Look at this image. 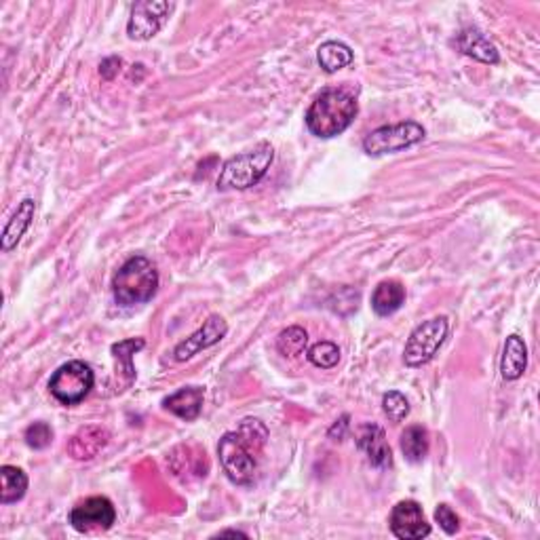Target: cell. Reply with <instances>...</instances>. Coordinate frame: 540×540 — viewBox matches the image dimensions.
Instances as JSON below:
<instances>
[{"instance_id":"6da1fadb","label":"cell","mask_w":540,"mask_h":540,"mask_svg":"<svg viewBox=\"0 0 540 540\" xmlns=\"http://www.w3.org/2000/svg\"><path fill=\"white\" fill-rule=\"evenodd\" d=\"M268 440V429L257 418H245L237 431H231L218 443L220 462L232 483H254L257 460Z\"/></svg>"},{"instance_id":"7a4b0ae2","label":"cell","mask_w":540,"mask_h":540,"mask_svg":"<svg viewBox=\"0 0 540 540\" xmlns=\"http://www.w3.org/2000/svg\"><path fill=\"white\" fill-rule=\"evenodd\" d=\"M357 110V100L351 93L342 89H326L306 112V127L321 140H329L351 127Z\"/></svg>"},{"instance_id":"3957f363","label":"cell","mask_w":540,"mask_h":540,"mask_svg":"<svg viewBox=\"0 0 540 540\" xmlns=\"http://www.w3.org/2000/svg\"><path fill=\"white\" fill-rule=\"evenodd\" d=\"M159 290V273L144 256L129 257L112 279V293L121 306L150 302Z\"/></svg>"},{"instance_id":"277c9868","label":"cell","mask_w":540,"mask_h":540,"mask_svg":"<svg viewBox=\"0 0 540 540\" xmlns=\"http://www.w3.org/2000/svg\"><path fill=\"white\" fill-rule=\"evenodd\" d=\"M274 161V150L270 144H257L249 152L237 154L222 165L218 188L220 190H245L256 186L266 176L268 167Z\"/></svg>"},{"instance_id":"5b68a950","label":"cell","mask_w":540,"mask_h":540,"mask_svg":"<svg viewBox=\"0 0 540 540\" xmlns=\"http://www.w3.org/2000/svg\"><path fill=\"white\" fill-rule=\"evenodd\" d=\"M424 135H427V131H424L422 125L414 121L387 125V127H380L365 135L363 150L370 157H382V154L399 152V150L422 142Z\"/></svg>"},{"instance_id":"8992f818","label":"cell","mask_w":540,"mask_h":540,"mask_svg":"<svg viewBox=\"0 0 540 540\" xmlns=\"http://www.w3.org/2000/svg\"><path fill=\"white\" fill-rule=\"evenodd\" d=\"M448 319L446 317H435V319L424 321L422 326H418L407 338L404 361L410 368H420L427 365L431 359L437 355V351L441 349V344L446 342L448 335Z\"/></svg>"},{"instance_id":"52a82bcc","label":"cell","mask_w":540,"mask_h":540,"mask_svg":"<svg viewBox=\"0 0 540 540\" xmlns=\"http://www.w3.org/2000/svg\"><path fill=\"white\" fill-rule=\"evenodd\" d=\"M95 382L93 370L83 361H70L53 374L49 388L59 404L74 405L91 393Z\"/></svg>"},{"instance_id":"ba28073f","label":"cell","mask_w":540,"mask_h":540,"mask_svg":"<svg viewBox=\"0 0 540 540\" xmlns=\"http://www.w3.org/2000/svg\"><path fill=\"white\" fill-rule=\"evenodd\" d=\"M173 3L167 0H140L131 9L127 34L131 40H150L161 32L165 22L170 20Z\"/></svg>"},{"instance_id":"9c48e42d","label":"cell","mask_w":540,"mask_h":540,"mask_svg":"<svg viewBox=\"0 0 540 540\" xmlns=\"http://www.w3.org/2000/svg\"><path fill=\"white\" fill-rule=\"evenodd\" d=\"M117 521V511L114 505L106 496H91L72 509L70 524L76 532L91 534V532H106L110 530Z\"/></svg>"},{"instance_id":"30bf717a","label":"cell","mask_w":540,"mask_h":540,"mask_svg":"<svg viewBox=\"0 0 540 540\" xmlns=\"http://www.w3.org/2000/svg\"><path fill=\"white\" fill-rule=\"evenodd\" d=\"M391 532L401 540H420L431 534V524L416 501H401L393 507Z\"/></svg>"},{"instance_id":"8fae6325","label":"cell","mask_w":540,"mask_h":540,"mask_svg":"<svg viewBox=\"0 0 540 540\" xmlns=\"http://www.w3.org/2000/svg\"><path fill=\"white\" fill-rule=\"evenodd\" d=\"M226 334H228L226 321L222 319L220 315H212L205 323H203L201 329H196L190 338L179 342V344L176 346V351H173V357H176V361H188V359L192 355H196V353L218 344V342L224 338Z\"/></svg>"},{"instance_id":"7c38bea8","label":"cell","mask_w":540,"mask_h":540,"mask_svg":"<svg viewBox=\"0 0 540 540\" xmlns=\"http://www.w3.org/2000/svg\"><path fill=\"white\" fill-rule=\"evenodd\" d=\"M108 441H110V433H108L106 427L89 424V427L79 429L70 437L65 449L74 460H91L108 446Z\"/></svg>"},{"instance_id":"4fadbf2b","label":"cell","mask_w":540,"mask_h":540,"mask_svg":"<svg viewBox=\"0 0 540 540\" xmlns=\"http://www.w3.org/2000/svg\"><path fill=\"white\" fill-rule=\"evenodd\" d=\"M357 448L368 456L371 466L376 469H387L393 462V452L388 446L387 435L378 424H363L357 435Z\"/></svg>"},{"instance_id":"5bb4252c","label":"cell","mask_w":540,"mask_h":540,"mask_svg":"<svg viewBox=\"0 0 540 540\" xmlns=\"http://www.w3.org/2000/svg\"><path fill=\"white\" fill-rule=\"evenodd\" d=\"M454 45L460 53H465V56L477 59V62H482V64L494 65L501 62V56H498L496 47L492 45L490 40L485 39V34L482 32V30H477V28L462 30V32L456 36Z\"/></svg>"},{"instance_id":"9a60e30c","label":"cell","mask_w":540,"mask_h":540,"mask_svg":"<svg viewBox=\"0 0 540 540\" xmlns=\"http://www.w3.org/2000/svg\"><path fill=\"white\" fill-rule=\"evenodd\" d=\"M203 399H205V391L199 387H186L179 388L178 393L170 395L163 401L165 410H170L171 414H176L178 418L182 420H196L203 410Z\"/></svg>"},{"instance_id":"2e32d148","label":"cell","mask_w":540,"mask_h":540,"mask_svg":"<svg viewBox=\"0 0 540 540\" xmlns=\"http://www.w3.org/2000/svg\"><path fill=\"white\" fill-rule=\"evenodd\" d=\"M36 212V203L32 199H23L17 207V212L11 215L3 231V251H11L17 248V243L22 241V237L26 235V231L32 224Z\"/></svg>"},{"instance_id":"e0dca14e","label":"cell","mask_w":540,"mask_h":540,"mask_svg":"<svg viewBox=\"0 0 540 540\" xmlns=\"http://www.w3.org/2000/svg\"><path fill=\"white\" fill-rule=\"evenodd\" d=\"M405 302V287L399 281H382L371 293V309L376 315L388 317L404 306Z\"/></svg>"},{"instance_id":"ac0fdd59","label":"cell","mask_w":540,"mask_h":540,"mask_svg":"<svg viewBox=\"0 0 540 540\" xmlns=\"http://www.w3.org/2000/svg\"><path fill=\"white\" fill-rule=\"evenodd\" d=\"M527 349L519 335H509L501 359V374L505 380H518L526 371Z\"/></svg>"},{"instance_id":"d6986e66","label":"cell","mask_w":540,"mask_h":540,"mask_svg":"<svg viewBox=\"0 0 540 540\" xmlns=\"http://www.w3.org/2000/svg\"><path fill=\"white\" fill-rule=\"evenodd\" d=\"M317 62L327 74H334L353 62V51L349 45L340 43V40H327L317 51Z\"/></svg>"},{"instance_id":"ffe728a7","label":"cell","mask_w":540,"mask_h":540,"mask_svg":"<svg viewBox=\"0 0 540 540\" xmlns=\"http://www.w3.org/2000/svg\"><path fill=\"white\" fill-rule=\"evenodd\" d=\"M0 479H3V490H0V502L3 505H13L22 501L28 490V475L17 466L4 465L0 469Z\"/></svg>"},{"instance_id":"44dd1931","label":"cell","mask_w":540,"mask_h":540,"mask_svg":"<svg viewBox=\"0 0 540 540\" xmlns=\"http://www.w3.org/2000/svg\"><path fill=\"white\" fill-rule=\"evenodd\" d=\"M401 452H404L405 460L422 462L429 454V433L427 429L420 427V424H412L401 433Z\"/></svg>"},{"instance_id":"7402d4cb","label":"cell","mask_w":540,"mask_h":540,"mask_svg":"<svg viewBox=\"0 0 540 540\" xmlns=\"http://www.w3.org/2000/svg\"><path fill=\"white\" fill-rule=\"evenodd\" d=\"M144 344H146V342H144L142 338H131V340H123V342H117V344H112V355L118 363H121L118 371H123V374L127 376L129 384L135 380V368L131 365V357H134L137 351H142Z\"/></svg>"},{"instance_id":"603a6c76","label":"cell","mask_w":540,"mask_h":540,"mask_svg":"<svg viewBox=\"0 0 540 540\" xmlns=\"http://www.w3.org/2000/svg\"><path fill=\"white\" fill-rule=\"evenodd\" d=\"M306 344H309V334H306V329L298 326L283 329L277 338V349L283 357L302 355L306 351Z\"/></svg>"},{"instance_id":"cb8c5ba5","label":"cell","mask_w":540,"mask_h":540,"mask_svg":"<svg viewBox=\"0 0 540 540\" xmlns=\"http://www.w3.org/2000/svg\"><path fill=\"white\" fill-rule=\"evenodd\" d=\"M309 361L319 370H332L340 361V349L334 342H317L315 346H310Z\"/></svg>"},{"instance_id":"d4e9b609","label":"cell","mask_w":540,"mask_h":540,"mask_svg":"<svg viewBox=\"0 0 540 540\" xmlns=\"http://www.w3.org/2000/svg\"><path fill=\"white\" fill-rule=\"evenodd\" d=\"M382 410L391 422L399 424V422H404V420L407 418V414H410V404H407V399L401 393L388 391L382 397Z\"/></svg>"},{"instance_id":"484cf974","label":"cell","mask_w":540,"mask_h":540,"mask_svg":"<svg viewBox=\"0 0 540 540\" xmlns=\"http://www.w3.org/2000/svg\"><path fill=\"white\" fill-rule=\"evenodd\" d=\"M26 443L34 449H45L53 441V429L47 422H34L26 429Z\"/></svg>"},{"instance_id":"4316f807","label":"cell","mask_w":540,"mask_h":540,"mask_svg":"<svg viewBox=\"0 0 540 540\" xmlns=\"http://www.w3.org/2000/svg\"><path fill=\"white\" fill-rule=\"evenodd\" d=\"M435 521L441 526L443 532L449 534V536H452V534H456V532L460 530L458 515H456L452 511V507H448V505H440V507L435 509Z\"/></svg>"},{"instance_id":"83f0119b","label":"cell","mask_w":540,"mask_h":540,"mask_svg":"<svg viewBox=\"0 0 540 540\" xmlns=\"http://www.w3.org/2000/svg\"><path fill=\"white\" fill-rule=\"evenodd\" d=\"M121 65H123L121 57H108L106 62H101V65H100L101 76H104V79H108V81H112L114 76L118 74V70H121Z\"/></svg>"},{"instance_id":"f1b7e54d","label":"cell","mask_w":540,"mask_h":540,"mask_svg":"<svg viewBox=\"0 0 540 540\" xmlns=\"http://www.w3.org/2000/svg\"><path fill=\"white\" fill-rule=\"evenodd\" d=\"M346 429H349V416H342L340 422H335L334 427L329 429V437H332V440H342L346 433Z\"/></svg>"},{"instance_id":"f546056e","label":"cell","mask_w":540,"mask_h":540,"mask_svg":"<svg viewBox=\"0 0 540 540\" xmlns=\"http://www.w3.org/2000/svg\"><path fill=\"white\" fill-rule=\"evenodd\" d=\"M218 536H248V534L243 532H237V530H226V532H220Z\"/></svg>"}]
</instances>
